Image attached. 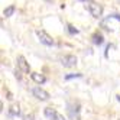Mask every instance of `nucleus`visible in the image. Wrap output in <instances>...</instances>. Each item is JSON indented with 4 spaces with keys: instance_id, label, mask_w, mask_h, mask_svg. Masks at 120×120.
<instances>
[{
    "instance_id": "1",
    "label": "nucleus",
    "mask_w": 120,
    "mask_h": 120,
    "mask_svg": "<svg viewBox=\"0 0 120 120\" xmlns=\"http://www.w3.org/2000/svg\"><path fill=\"white\" fill-rule=\"evenodd\" d=\"M82 2H84L85 9L90 12V15L94 19H100L103 16V6L100 3L94 2V0H82Z\"/></svg>"
},
{
    "instance_id": "2",
    "label": "nucleus",
    "mask_w": 120,
    "mask_h": 120,
    "mask_svg": "<svg viewBox=\"0 0 120 120\" xmlns=\"http://www.w3.org/2000/svg\"><path fill=\"white\" fill-rule=\"evenodd\" d=\"M113 23H120V15L114 13V15H110V16H107L106 19H103V20H101L100 26H101L103 29H106L107 32H111V30H114Z\"/></svg>"
},
{
    "instance_id": "3",
    "label": "nucleus",
    "mask_w": 120,
    "mask_h": 120,
    "mask_svg": "<svg viewBox=\"0 0 120 120\" xmlns=\"http://www.w3.org/2000/svg\"><path fill=\"white\" fill-rule=\"evenodd\" d=\"M68 114H70L71 120H81L80 117V103L78 101H70L67 104Z\"/></svg>"
},
{
    "instance_id": "4",
    "label": "nucleus",
    "mask_w": 120,
    "mask_h": 120,
    "mask_svg": "<svg viewBox=\"0 0 120 120\" xmlns=\"http://www.w3.org/2000/svg\"><path fill=\"white\" fill-rule=\"evenodd\" d=\"M36 36L39 38L41 44H44V45H46V46H52V45L55 44L54 38L51 36L48 32H45L44 29H38V30H36Z\"/></svg>"
},
{
    "instance_id": "5",
    "label": "nucleus",
    "mask_w": 120,
    "mask_h": 120,
    "mask_svg": "<svg viewBox=\"0 0 120 120\" xmlns=\"http://www.w3.org/2000/svg\"><path fill=\"white\" fill-rule=\"evenodd\" d=\"M59 62H61V65L65 67V68H72V67H75L77 64H78V59H77L75 55L67 54V55H62L61 58H59Z\"/></svg>"
},
{
    "instance_id": "6",
    "label": "nucleus",
    "mask_w": 120,
    "mask_h": 120,
    "mask_svg": "<svg viewBox=\"0 0 120 120\" xmlns=\"http://www.w3.org/2000/svg\"><path fill=\"white\" fill-rule=\"evenodd\" d=\"M32 96L33 97H36L38 100H41V101H48L49 100V93L46 91V90H44V88H42L41 87V85H38V87H33L32 90Z\"/></svg>"
},
{
    "instance_id": "7",
    "label": "nucleus",
    "mask_w": 120,
    "mask_h": 120,
    "mask_svg": "<svg viewBox=\"0 0 120 120\" xmlns=\"http://www.w3.org/2000/svg\"><path fill=\"white\" fill-rule=\"evenodd\" d=\"M44 114L49 119V120H65V117L61 114V113H58V111L52 107H46L44 110Z\"/></svg>"
},
{
    "instance_id": "8",
    "label": "nucleus",
    "mask_w": 120,
    "mask_h": 120,
    "mask_svg": "<svg viewBox=\"0 0 120 120\" xmlns=\"http://www.w3.org/2000/svg\"><path fill=\"white\" fill-rule=\"evenodd\" d=\"M18 68H19V71H22L25 74L30 72V65H29V62L26 61V58H25L23 55L18 56Z\"/></svg>"
},
{
    "instance_id": "9",
    "label": "nucleus",
    "mask_w": 120,
    "mask_h": 120,
    "mask_svg": "<svg viewBox=\"0 0 120 120\" xmlns=\"http://www.w3.org/2000/svg\"><path fill=\"white\" fill-rule=\"evenodd\" d=\"M30 78L35 81L36 84L42 85L44 82H46V77L44 74H39V72H30Z\"/></svg>"
},
{
    "instance_id": "10",
    "label": "nucleus",
    "mask_w": 120,
    "mask_h": 120,
    "mask_svg": "<svg viewBox=\"0 0 120 120\" xmlns=\"http://www.w3.org/2000/svg\"><path fill=\"white\" fill-rule=\"evenodd\" d=\"M20 116V106L19 103H15L9 107V117H19Z\"/></svg>"
},
{
    "instance_id": "11",
    "label": "nucleus",
    "mask_w": 120,
    "mask_h": 120,
    "mask_svg": "<svg viewBox=\"0 0 120 120\" xmlns=\"http://www.w3.org/2000/svg\"><path fill=\"white\" fill-rule=\"evenodd\" d=\"M91 39H93V44L94 45H98V46L103 45V42H104V38H103V35H101L100 32H94Z\"/></svg>"
},
{
    "instance_id": "12",
    "label": "nucleus",
    "mask_w": 120,
    "mask_h": 120,
    "mask_svg": "<svg viewBox=\"0 0 120 120\" xmlns=\"http://www.w3.org/2000/svg\"><path fill=\"white\" fill-rule=\"evenodd\" d=\"M15 10H16V7H15V6H9V7H6V9L3 10V16H4V18H10V16L15 13Z\"/></svg>"
},
{
    "instance_id": "13",
    "label": "nucleus",
    "mask_w": 120,
    "mask_h": 120,
    "mask_svg": "<svg viewBox=\"0 0 120 120\" xmlns=\"http://www.w3.org/2000/svg\"><path fill=\"white\" fill-rule=\"evenodd\" d=\"M81 77H82L81 72H77V74H68V75L64 77V78H65V81H70V80H72V78H81Z\"/></svg>"
},
{
    "instance_id": "14",
    "label": "nucleus",
    "mask_w": 120,
    "mask_h": 120,
    "mask_svg": "<svg viewBox=\"0 0 120 120\" xmlns=\"http://www.w3.org/2000/svg\"><path fill=\"white\" fill-rule=\"evenodd\" d=\"M67 29H68V32H70L71 35H77V33H78V29H75L72 25H67Z\"/></svg>"
},
{
    "instance_id": "15",
    "label": "nucleus",
    "mask_w": 120,
    "mask_h": 120,
    "mask_svg": "<svg viewBox=\"0 0 120 120\" xmlns=\"http://www.w3.org/2000/svg\"><path fill=\"white\" fill-rule=\"evenodd\" d=\"M22 120H35V114L32 113H26V114H23V117H22Z\"/></svg>"
},
{
    "instance_id": "16",
    "label": "nucleus",
    "mask_w": 120,
    "mask_h": 120,
    "mask_svg": "<svg viewBox=\"0 0 120 120\" xmlns=\"http://www.w3.org/2000/svg\"><path fill=\"white\" fill-rule=\"evenodd\" d=\"M117 100H119V101H120V96H117Z\"/></svg>"
},
{
    "instance_id": "17",
    "label": "nucleus",
    "mask_w": 120,
    "mask_h": 120,
    "mask_svg": "<svg viewBox=\"0 0 120 120\" xmlns=\"http://www.w3.org/2000/svg\"><path fill=\"white\" fill-rule=\"evenodd\" d=\"M117 2H119V3H120V0H117Z\"/></svg>"
}]
</instances>
